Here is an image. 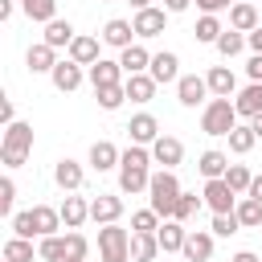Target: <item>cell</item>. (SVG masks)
<instances>
[{
	"mask_svg": "<svg viewBox=\"0 0 262 262\" xmlns=\"http://www.w3.org/2000/svg\"><path fill=\"white\" fill-rule=\"evenodd\" d=\"M156 160H151V147H139V143H131L127 151H123V160H119V192H147V184H151V168Z\"/></svg>",
	"mask_w": 262,
	"mask_h": 262,
	"instance_id": "1",
	"label": "cell"
},
{
	"mask_svg": "<svg viewBox=\"0 0 262 262\" xmlns=\"http://www.w3.org/2000/svg\"><path fill=\"white\" fill-rule=\"evenodd\" d=\"M180 180H176V172H168V168H160V172H151V184H147V209H156L164 221L172 217V209H176V201H180Z\"/></svg>",
	"mask_w": 262,
	"mask_h": 262,
	"instance_id": "2",
	"label": "cell"
},
{
	"mask_svg": "<svg viewBox=\"0 0 262 262\" xmlns=\"http://www.w3.org/2000/svg\"><path fill=\"white\" fill-rule=\"evenodd\" d=\"M33 151V127L29 123H8L4 127V139H0V160L4 168H20Z\"/></svg>",
	"mask_w": 262,
	"mask_h": 262,
	"instance_id": "3",
	"label": "cell"
},
{
	"mask_svg": "<svg viewBox=\"0 0 262 262\" xmlns=\"http://www.w3.org/2000/svg\"><path fill=\"white\" fill-rule=\"evenodd\" d=\"M233 127H237V106H233V98H209L205 111H201V131L229 139Z\"/></svg>",
	"mask_w": 262,
	"mask_h": 262,
	"instance_id": "4",
	"label": "cell"
},
{
	"mask_svg": "<svg viewBox=\"0 0 262 262\" xmlns=\"http://www.w3.org/2000/svg\"><path fill=\"white\" fill-rule=\"evenodd\" d=\"M98 258L102 262H131V233L119 221L98 229Z\"/></svg>",
	"mask_w": 262,
	"mask_h": 262,
	"instance_id": "5",
	"label": "cell"
},
{
	"mask_svg": "<svg viewBox=\"0 0 262 262\" xmlns=\"http://www.w3.org/2000/svg\"><path fill=\"white\" fill-rule=\"evenodd\" d=\"M131 25H135V37H139V41H151V37H160V33L168 29V12L151 4V8L135 12V16H131Z\"/></svg>",
	"mask_w": 262,
	"mask_h": 262,
	"instance_id": "6",
	"label": "cell"
},
{
	"mask_svg": "<svg viewBox=\"0 0 262 262\" xmlns=\"http://www.w3.org/2000/svg\"><path fill=\"white\" fill-rule=\"evenodd\" d=\"M176 102H180V106H201V102H209V82H205L201 74H180V82H176Z\"/></svg>",
	"mask_w": 262,
	"mask_h": 262,
	"instance_id": "7",
	"label": "cell"
},
{
	"mask_svg": "<svg viewBox=\"0 0 262 262\" xmlns=\"http://www.w3.org/2000/svg\"><path fill=\"white\" fill-rule=\"evenodd\" d=\"M201 196H205V205H209L213 213H233L237 201H242L225 180H205V192H201Z\"/></svg>",
	"mask_w": 262,
	"mask_h": 262,
	"instance_id": "8",
	"label": "cell"
},
{
	"mask_svg": "<svg viewBox=\"0 0 262 262\" xmlns=\"http://www.w3.org/2000/svg\"><path fill=\"white\" fill-rule=\"evenodd\" d=\"M151 160H156L160 168H168V172H176V164L184 160V143H180L176 135H160V139L151 143Z\"/></svg>",
	"mask_w": 262,
	"mask_h": 262,
	"instance_id": "9",
	"label": "cell"
},
{
	"mask_svg": "<svg viewBox=\"0 0 262 262\" xmlns=\"http://www.w3.org/2000/svg\"><path fill=\"white\" fill-rule=\"evenodd\" d=\"M123 217V196H115V192H98L94 201H90V221H98V225H115Z\"/></svg>",
	"mask_w": 262,
	"mask_h": 262,
	"instance_id": "10",
	"label": "cell"
},
{
	"mask_svg": "<svg viewBox=\"0 0 262 262\" xmlns=\"http://www.w3.org/2000/svg\"><path fill=\"white\" fill-rule=\"evenodd\" d=\"M102 45H115V49L123 53L127 45H135V25L123 20V16H111V20L102 25Z\"/></svg>",
	"mask_w": 262,
	"mask_h": 262,
	"instance_id": "11",
	"label": "cell"
},
{
	"mask_svg": "<svg viewBox=\"0 0 262 262\" xmlns=\"http://www.w3.org/2000/svg\"><path fill=\"white\" fill-rule=\"evenodd\" d=\"M123 82H127V74H123L119 61L98 57V61L90 66V86H94V90H102V86H123Z\"/></svg>",
	"mask_w": 262,
	"mask_h": 262,
	"instance_id": "12",
	"label": "cell"
},
{
	"mask_svg": "<svg viewBox=\"0 0 262 262\" xmlns=\"http://www.w3.org/2000/svg\"><path fill=\"white\" fill-rule=\"evenodd\" d=\"M160 86H168V82H180V57L172 53V49H164V53H151V70H147Z\"/></svg>",
	"mask_w": 262,
	"mask_h": 262,
	"instance_id": "13",
	"label": "cell"
},
{
	"mask_svg": "<svg viewBox=\"0 0 262 262\" xmlns=\"http://www.w3.org/2000/svg\"><path fill=\"white\" fill-rule=\"evenodd\" d=\"M127 135H131V143H139V147H151L156 139H160V123H156V115H135L131 123H127Z\"/></svg>",
	"mask_w": 262,
	"mask_h": 262,
	"instance_id": "14",
	"label": "cell"
},
{
	"mask_svg": "<svg viewBox=\"0 0 262 262\" xmlns=\"http://www.w3.org/2000/svg\"><path fill=\"white\" fill-rule=\"evenodd\" d=\"M156 237H160V250L164 254H180L184 250V242H188V229H184V221H160V229H156Z\"/></svg>",
	"mask_w": 262,
	"mask_h": 262,
	"instance_id": "15",
	"label": "cell"
},
{
	"mask_svg": "<svg viewBox=\"0 0 262 262\" xmlns=\"http://www.w3.org/2000/svg\"><path fill=\"white\" fill-rule=\"evenodd\" d=\"M61 57H57V49L53 45H45V41H37V45H29V53H25V66L33 70V74H53V66H57Z\"/></svg>",
	"mask_w": 262,
	"mask_h": 262,
	"instance_id": "16",
	"label": "cell"
},
{
	"mask_svg": "<svg viewBox=\"0 0 262 262\" xmlns=\"http://www.w3.org/2000/svg\"><path fill=\"white\" fill-rule=\"evenodd\" d=\"M49 82H53L61 94H70V90H78V86H82V66H78V61H70V57H61V61L53 66Z\"/></svg>",
	"mask_w": 262,
	"mask_h": 262,
	"instance_id": "17",
	"label": "cell"
},
{
	"mask_svg": "<svg viewBox=\"0 0 262 262\" xmlns=\"http://www.w3.org/2000/svg\"><path fill=\"white\" fill-rule=\"evenodd\" d=\"M184 262H209L213 258V233L205 229H188V242H184Z\"/></svg>",
	"mask_w": 262,
	"mask_h": 262,
	"instance_id": "18",
	"label": "cell"
},
{
	"mask_svg": "<svg viewBox=\"0 0 262 262\" xmlns=\"http://www.w3.org/2000/svg\"><path fill=\"white\" fill-rule=\"evenodd\" d=\"M229 29H237V33H254L258 29V4L254 0H237L233 8H229Z\"/></svg>",
	"mask_w": 262,
	"mask_h": 262,
	"instance_id": "19",
	"label": "cell"
},
{
	"mask_svg": "<svg viewBox=\"0 0 262 262\" xmlns=\"http://www.w3.org/2000/svg\"><path fill=\"white\" fill-rule=\"evenodd\" d=\"M119 66H123L127 78H131V74H147V70H151V53L135 41V45H127V49L119 53Z\"/></svg>",
	"mask_w": 262,
	"mask_h": 262,
	"instance_id": "20",
	"label": "cell"
},
{
	"mask_svg": "<svg viewBox=\"0 0 262 262\" xmlns=\"http://www.w3.org/2000/svg\"><path fill=\"white\" fill-rule=\"evenodd\" d=\"M205 82H209V94H213V98H229V94L237 90V78H233L229 66H213V70L205 74Z\"/></svg>",
	"mask_w": 262,
	"mask_h": 262,
	"instance_id": "21",
	"label": "cell"
},
{
	"mask_svg": "<svg viewBox=\"0 0 262 262\" xmlns=\"http://www.w3.org/2000/svg\"><path fill=\"white\" fill-rule=\"evenodd\" d=\"M119 160H123V151H119L111 139H98V143L90 147V168H94V172H111V168H119Z\"/></svg>",
	"mask_w": 262,
	"mask_h": 262,
	"instance_id": "22",
	"label": "cell"
},
{
	"mask_svg": "<svg viewBox=\"0 0 262 262\" xmlns=\"http://www.w3.org/2000/svg\"><path fill=\"white\" fill-rule=\"evenodd\" d=\"M82 176H86L82 164L70 160V156L57 160V168H53V180H57V188H66V192H78V188H82Z\"/></svg>",
	"mask_w": 262,
	"mask_h": 262,
	"instance_id": "23",
	"label": "cell"
},
{
	"mask_svg": "<svg viewBox=\"0 0 262 262\" xmlns=\"http://www.w3.org/2000/svg\"><path fill=\"white\" fill-rule=\"evenodd\" d=\"M29 213H33L37 237H53V233L61 229V209H53V205H33Z\"/></svg>",
	"mask_w": 262,
	"mask_h": 262,
	"instance_id": "24",
	"label": "cell"
},
{
	"mask_svg": "<svg viewBox=\"0 0 262 262\" xmlns=\"http://www.w3.org/2000/svg\"><path fill=\"white\" fill-rule=\"evenodd\" d=\"M233 106H237V119H242V115H246V119H258V115H262V82H250L246 90H237Z\"/></svg>",
	"mask_w": 262,
	"mask_h": 262,
	"instance_id": "25",
	"label": "cell"
},
{
	"mask_svg": "<svg viewBox=\"0 0 262 262\" xmlns=\"http://www.w3.org/2000/svg\"><path fill=\"white\" fill-rule=\"evenodd\" d=\"M196 168H201V176H205V180H221V176L229 172V156H225V151H217V147H209V151H201Z\"/></svg>",
	"mask_w": 262,
	"mask_h": 262,
	"instance_id": "26",
	"label": "cell"
},
{
	"mask_svg": "<svg viewBox=\"0 0 262 262\" xmlns=\"http://www.w3.org/2000/svg\"><path fill=\"white\" fill-rule=\"evenodd\" d=\"M82 221H90V201L66 196V201H61V225H66V229H82Z\"/></svg>",
	"mask_w": 262,
	"mask_h": 262,
	"instance_id": "27",
	"label": "cell"
},
{
	"mask_svg": "<svg viewBox=\"0 0 262 262\" xmlns=\"http://www.w3.org/2000/svg\"><path fill=\"white\" fill-rule=\"evenodd\" d=\"M74 37H78V33H74V25L57 16V20H49V25H45V37H41V41H45V45H53V49H70V45H74Z\"/></svg>",
	"mask_w": 262,
	"mask_h": 262,
	"instance_id": "28",
	"label": "cell"
},
{
	"mask_svg": "<svg viewBox=\"0 0 262 262\" xmlns=\"http://www.w3.org/2000/svg\"><path fill=\"white\" fill-rule=\"evenodd\" d=\"M70 61H78V66H94L98 61V37H86V33H78L74 37V45H70Z\"/></svg>",
	"mask_w": 262,
	"mask_h": 262,
	"instance_id": "29",
	"label": "cell"
},
{
	"mask_svg": "<svg viewBox=\"0 0 262 262\" xmlns=\"http://www.w3.org/2000/svg\"><path fill=\"white\" fill-rule=\"evenodd\" d=\"M123 86H127V98H131V102H151V98H156V86H160V82H156L151 74H131V78H127Z\"/></svg>",
	"mask_w": 262,
	"mask_h": 262,
	"instance_id": "30",
	"label": "cell"
},
{
	"mask_svg": "<svg viewBox=\"0 0 262 262\" xmlns=\"http://www.w3.org/2000/svg\"><path fill=\"white\" fill-rule=\"evenodd\" d=\"M156 254H160L156 233H131V262H151Z\"/></svg>",
	"mask_w": 262,
	"mask_h": 262,
	"instance_id": "31",
	"label": "cell"
},
{
	"mask_svg": "<svg viewBox=\"0 0 262 262\" xmlns=\"http://www.w3.org/2000/svg\"><path fill=\"white\" fill-rule=\"evenodd\" d=\"M20 12L37 25H49V20H57V0H20Z\"/></svg>",
	"mask_w": 262,
	"mask_h": 262,
	"instance_id": "32",
	"label": "cell"
},
{
	"mask_svg": "<svg viewBox=\"0 0 262 262\" xmlns=\"http://www.w3.org/2000/svg\"><path fill=\"white\" fill-rule=\"evenodd\" d=\"M254 143H258V131H254L250 123H237V127L229 131V151H233V156H246V151H254Z\"/></svg>",
	"mask_w": 262,
	"mask_h": 262,
	"instance_id": "33",
	"label": "cell"
},
{
	"mask_svg": "<svg viewBox=\"0 0 262 262\" xmlns=\"http://www.w3.org/2000/svg\"><path fill=\"white\" fill-rule=\"evenodd\" d=\"M233 213H237L242 229H258V225H262V201H254V196H242Z\"/></svg>",
	"mask_w": 262,
	"mask_h": 262,
	"instance_id": "34",
	"label": "cell"
},
{
	"mask_svg": "<svg viewBox=\"0 0 262 262\" xmlns=\"http://www.w3.org/2000/svg\"><path fill=\"white\" fill-rule=\"evenodd\" d=\"M221 180H225V184H229L237 196H246V192H250V184H254V172H250L246 164H229V172H225Z\"/></svg>",
	"mask_w": 262,
	"mask_h": 262,
	"instance_id": "35",
	"label": "cell"
},
{
	"mask_svg": "<svg viewBox=\"0 0 262 262\" xmlns=\"http://www.w3.org/2000/svg\"><path fill=\"white\" fill-rule=\"evenodd\" d=\"M225 33V25L217 20V16H201L196 20V29H192V37L201 41V45H217V37Z\"/></svg>",
	"mask_w": 262,
	"mask_h": 262,
	"instance_id": "36",
	"label": "cell"
},
{
	"mask_svg": "<svg viewBox=\"0 0 262 262\" xmlns=\"http://www.w3.org/2000/svg\"><path fill=\"white\" fill-rule=\"evenodd\" d=\"M242 49H246V33H237V29H225V33L217 37V53H221L225 61H229V57H237Z\"/></svg>",
	"mask_w": 262,
	"mask_h": 262,
	"instance_id": "37",
	"label": "cell"
},
{
	"mask_svg": "<svg viewBox=\"0 0 262 262\" xmlns=\"http://www.w3.org/2000/svg\"><path fill=\"white\" fill-rule=\"evenodd\" d=\"M37 258L41 262H66V237H41V246H37Z\"/></svg>",
	"mask_w": 262,
	"mask_h": 262,
	"instance_id": "38",
	"label": "cell"
},
{
	"mask_svg": "<svg viewBox=\"0 0 262 262\" xmlns=\"http://www.w3.org/2000/svg\"><path fill=\"white\" fill-rule=\"evenodd\" d=\"M4 262H33V242L29 237H8L4 242Z\"/></svg>",
	"mask_w": 262,
	"mask_h": 262,
	"instance_id": "39",
	"label": "cell"
},
{
	"mask_svg": "<svg viewBox=\"0 0 262 262\" xmlns=\"http://www.w3.org/2000/svg\"><path fill=\"white\" fill-rule=\"evenodd\" d=\"M94 98L102 111H119L127 102V86H102V90H94Z\"/></svg>",
	"mask_w": 262,
	"mask_h": 262,
	"instance_id": "40",
	"label": "cell"
},
{
	"mask_svg": "<svg viewBox=\"0 0 262 262\" xmlns=\"http://www.w3.org/2000/svg\"><path fill=\"white\" fill-rule=\"evenodd\" d=\"M160 221H164V217H160L156 209H135V213H131V229H135V233H156Z\"/></svg>",
	"mask_w": 262,
	"mask_h": 262,
	"instance_id": "41",
	"label": "cell"
},
{
	"mask_svg": "<svg viewBox=\"0 0 262 262\" xmlns=\"http://www.w3.org/2000/svg\"><path fill=\"white\" fill-rule=\"evenodd\" d=\"M86 254H90V242L78 229H70L66 233V262H86Z\"/></svg>",
	"mask_w": 262,
	"mask_h": 262,
	"instance_id": "42",
	"label": "cell"
},
{
	"mask_svg": "<svg viewBox=\"0 0 262 262\" xmlns=\"http://www.w3.org/2000/svg\"><path fill=\"white\" fill-rule=\"evenodd\" d=\"M8 225H12V237H29V242L37 237V225H33V213H29V209H25V213H12Z\"/></svg>",
	"mask_w": 262,
	"mask_h": 262,
	"instance_id": "43",
	"label": "cell"
},
{
	"mask_svg": "<svg viewBox=\"0 0 262 262\" xmlns=\"http://www.w3.org/2000/svg\"><path fill=\"white\" fill-rule=\"evenodd\" d=\"M196 209H201V196H196V192H180V201H176V209H172V221H188Z\"/></svg>",
	"mask_w": 262,
	"mask_h": 262,
	"instance_id": "44",
	"label": "cell"
},
{
	"mask_svg": "<svg viewBox=\"0 0 262 262\" xmlns=\"http://www.w3.org/2000/svg\"><path fill=\"white\" fill-rule=\"evenodd\" d=\"M237 229H242L237 213H213V237H229V233H237Z\"/></svg>",
	"mask_w": 262,
	"mask_h": 262,
	"instance_id": "45",
	"label": "cell"
},
{
	"mask_svg": "<svg viewBox=\"0 0 262 262\" xmlns=\"http://www.w3.org/2000/svg\"><path fill=\"white\" fill-rule=\"evenodd\" d=\"M12 205H16V184H12V176H4L0 180V213L12 217Z\"/></svg>",
	"mask_w": 262,
	"mask_h": 262,
	"instance_id": "46",
	"label": "cell"
},
{
	"mask_svg": "<svg viewBox=\"0 0 262 262\" xmlns=\"http://www.w3.org/2000/svg\"><path fill=\"white\" fill-rule=\"evenodd\" d=\"M237 0H196V8L205 12V16H217V12H229Z\"/></svg>",
	"mask_w": 262,
	"mask_h": 262,
	"instance_id": "47",
	"label": "cell"
},
{
	"mask_svg": "<svg viewBox=\"0 0 262 262\" xmlns=\"http://www.w3.org/2000/svg\"><path fill=\"white\" fill-rule=\"evenodd\" d=\"M246 74H250V82H262V53H254V57H250Z\"/></svg>",
	"mask_w": 262,
	"mask_h": 262,
	"instance_id": "48",
	"label": "cell"
},
{
	"mask_svg": "<svg viewBox=\"0 0 262 262\" xmlns=\"http://www.w3.org/2000/svg\"><path fill=\"white\" fill-rule=\"evenodd\" d=\"M0 123H4V127L16 123V119H12V98H0Z\"/></svg>",
	"mask_w": 262,
	"mask_h": 262,
	"instance_id": "49",
	"label": "cell"
},
{
	"mask_svg": "<svg viewBox=\"0 0 262 262\" xmlns=\"http://www.w3.org/2000/svg\"><path fill=\"white\" fill-rule=\"evenodd\" d=\"M188 4H192V0H164V12H168V16H172V12H184V8H188Z\"/></svg>",
	"mask_w": 262,
	"mask_h": 262,
	"instance_id": "50",
	"label": "cell"
},
{
	"mask_svg": "<svg viewBox=\"0 0 262 262\" xmlns=\"http://www.w3.org/2000/svg\"><path fill=\"white\" fill-rule=\"evenodd\" d=\"M246 45H250V49H254V53H262V25H258V29H254V33H250V37H246Z\"/></svg>",
	"mask_w": 262,
	"mask_h": 262,
	"instance_id": "51",
	"label": "cell"
},
{
	"mask_svg": "<svg viewBox=\"0 0 262 262\" xmlns=\"http://www.w3.org/2000/svg\"><path fill=\"white\" fill-rule=\"evenodd\" d=\"M229 262H262V258H258V254H254V250H237V254H233V258H229Z\"/></svg>",
	"mask_w": 262,
	"mask_h": 262,
	"instance_id": "52",
	"label": "cell"
},
{
	"mask_svg": "<svg viewBox=\"0 0 262 262\" xmlns=\"http://www.w3.org/2000/svg\"><path fill=\"white\" fill-rule=\"evenodd\" d=\"M246 196H254V201H262V176H254V184H250V192Z\"/></svg>",
	"mask_w": 262,
	"mask_h": 262,
	"instance_id": "53",
	"label": "cell"
},
{
	"mask_svg": "<svg viewBox=\"0 0 262 262\" xmlns=\"http://www.w3.org/2000/svg\"><path fill=\"white\" fill-rule=\"evenodd\" d=\"M12 8H16L12 0H0V20H8V16H12Z\"/></svg>",
	"mask_w": 262,
	"mask_h": 262,
	"instance_id": "54",
	"label": "cell"
},
{
	"mask_svg": "<svg viewBox=\"0 0 262 262\" xmlns=\"http://www.w3.org/2000/svg\"><path fill=\"white\" fill-rule=\"evenodd\" d=\"M127 4H131L135 12H143V8H151V0H127Z\"/></svg>",
	"mask_w": 262,
	"mask_h": 262,
	"instance_id": "55",
	"label": "cell"
},
{
	"mask_svg": "<svg viewBox=\"0 0 262 262\" xmlns=\"http://www.w3.org/2000/svg\"><path fill=\"white\" fill-rule=\"evenodd\" d=\"M250 127H254V131L262 135V115H258V119H250Z\"/></svg>",
	"mask_w": 262,
	"mask_h": 262,
	"instance_id": "56",
	"label": "cell"
},
{
	"mask_svg": "<svg viewBox=\"0 0 262 262\" xmlns=\"http://www.w3.org/2000/svg\"><path fill=\"white\" fill-rule=\"evenodd\" d=\"M102 4H106V0H102Z\"/></svg>",
	"mask_w": 262,
	"mask_h": 262,
	"instance_id": "57",
	"label": "cell"
}]
</instances>
